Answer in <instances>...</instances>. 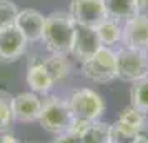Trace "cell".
I'll list each match as a JSON object with an SVG mask.
<instances>
[{
    "label": "cell",
    "mask_w": 148,
    "mask_h": 143,
    "mask_svg": "<svg viewBox=\"0 0 148 143\" xmlns=\"http://www.w3.org/2000/svg\"><path fill=\"white\" fill-rule=\"evenodd\" d=\"M75 34V22L68 12H52L45 17V25L42 32L43 45L50 53L57 55H70L72 42Z\"/></svg>",
    "instance_id": "cell-1"
},
{
    "label": "cell",
    "mask_w": 148,
    "mask_h": 143,
    "mask_svg": "<svg viewBox=\"0 0 148 143\" xmlns=\"http://www.w3.org/2000/svg\"><path fill=\"white\" fill-rule=\"evenodd\" d=\"M72 112L68 107L67 98H60V96H48L42 102V110L38 120L40 127L47 130L52 135H60L63 131H67L70 123H72Z\"/></svg>",
    "instance_id": "cell-2"
},
{
    "label": "cell",
    "mask_w": 148,
    "mask_h": 143,
    "mask_svg": "<svg viewBox=\"0 0 148 143\" xmlns=\"http://www.w3.org/2000/svg\"><path fill=\"white\" fill-rule=\"evenodd\" d=\"M116 78L133 83L148 77V52L121 47L116 52Z\"/></svg>",
    "instance_id": "cell-3"
},
{
    "label": "cell",
    "mask_w": 148,
    "mask_h": 143,
    "mask_svg": "<svg viewBox=\"0 0 148 143\" xmlns=\"http://www.w3.org/2000/svg\"><path fill=\"white\" fill-rule=\"evenodd\" d=\"M82 75L95 83H108L116 78V53L110 47H100L88 60L82 62Z\"/></svg>",
    "instance_id": "cell-4"
},
{
    "label": "cell",
    "mask_w": 148,
    "mask_h": 143,
    "mask_svg": "<svg viewBox=\"0 0 148 143\" xmlns=\"http://www.w3.org/2000/svg\"><path fill=\"white\" fill-rule=\"evenodd\" d=\"M70 112L75 118H82L85 122H97L100 120L103 112L107 108V103L92 88H77L67 98Z\"/></svg>",
    "instance_id": "cell-5"
},
{
    "label": "cell",
    "mask_w": 148,
    "mask_h": 143,
    "mask_svg": "<svg viewBox=\"0 0 148 143\" xmlns=\"http://www.w3.org/2000/svg\"><path fill=\"white\" fill-rule=\"evenodd\" d=\"M68 15L72 17L75 25L95 28L101 20L107 18L103 0H72Z\"/></svg>",
    "instance_id": "cell-6"
},
{
    "label": "cell",
    "mask_w": 148,
    "mask_h": 143,
    "mask_svg": "<svg viewBox=\"0 0 148 143\" xmlns=\"http://www.w3.org/2000/svg\"><path fill=\"white\" fill-rule=\"evenodd\" d=\"M121 43L123 47L148 52V15L136 14L130 20L123 22Z\"/></svg>",
    "instance_id": "cell-7"
},
{
    "label": "cell",
    "mask_w": 148,
    "mask_h": 143,
    "mask_svg": "<svg viewBox=\"0 0 148 143\" xmlns=\"http://www.w3.org/2000/svg\"><path fill=\"white\" fill-rule=\"evenodd\" d=\"M101 47L98 35L92 27H83V25H75V34H73V42L70 48V55L80 62L88 60L97 50Z\"/></svg>",
    "instance_id": "cell-8"
},
{
    "label": "cell",
    "mask_w": 148,
    "mask_h": 143,
    "mask_svg": "<svg viewBox=\"0 0 148 143\" xmlns=\"http://www.w3.org/2000/svg\"><path fill=\"white\" fill-rule=\"evenodd\" d=\"M28 42L17 27L0 30V63H14L27 50Z\"/></svg>",
    "instance_id": "cell-9"
},
{
    "label": "cell",
    "mask_w": 148,
    "mask_h": 143,
    "mask_svg": "<svg viewBox=\"0 0 148 143\" xmlns=\"http://www.w3.org/2000/svg\"><path fill=\"white\" fill-rule=\"evenodd\" d=\"M12 110L15 122H37L42 110V98L34 92H22L12 98Z\"/></svg>",
    "instance_id": "cell-10"
},
{
    "label": "cell",
    "mask_w": 148,
    "mask_h": 143,
    "mask_svg": "<svg viewBox=\"0 0 148 143\" xmlns=\"http://www.w3.org/2000/svg\"><path fill=\"white\" fill-rule=\"evenodd\" d=\"M43 25H45V17L38 10H35V8L18 10L17 20H15V27L20 30V34L25 37V40L28 43L40 42Z\"/></svg>",
    "instance_id": "cell-11"
},
{
    "label": "cell",
    "mask_w": 148,
    "mask_h": 143,
    "mask_svg": "<svg viewBox=\"0 0 148 143\" xmlns=\"http://www.w3.org/2000/svg\"><path fill=\"white\" fill-rule=\"evenodd\" d=\"M27 85L30 87V90L34 93H48L50 90L55 87L53 80L50 78V75L47 73V70L43 68L40 62V57H32L28 60V65H27Z\"/></svg>",
    "instance_id": "cell-12"
},
{
    "label": "cell",
    "mask_w": 148,
    "mask_h": 143,
    "mask_svg": "<svg viewBox=\"0 0 148 143\" xmlns=\"http://www.w3.org/2000/svg\"><path fill=\"white\" fill-rule=\"evenodd\" d=\"M43 68L47 70V73L50 75V78L53 80L55 85L63 83L70 75V62L67 60V55H57L50 53L48 57H42L40 58Z\"/></svg>",
    "instance_id": "cell-13"
},
{
    "label": "cell",
    "mask_w": 148,
    "mask_h": 143,
    "mask_svg": "<svg viewBox=\"0 0 148 143\" xmlns=\"http://www.w3.org/2000/svg\"><path fill=\"white\" fill-rule=\"evenodd\" d=\"M103 3L108 18L120 23L138 14V0H103Z\"/></svg>",
    "instance_id": "cell-14"
},
{
    "label": "cell",
    "mask_w": 148,
    "mask_h": 143,
    "mask_svg": "<svg viewBox=\"0 0 148 143\" xmlns=\"http://www.w3.org/2000/svg\"><path fill=\"white\" fill-rule=\"evenodd\" d=\"M121 30H123V23L112 20L108 17L95 27V32L98 35L101 47H110V48L116 43H121Z\"/></svg>",
    "instance_id": "cell-15"
},
{
    "label": "cell",
    "mask_w": 148,
    "mask_h": 143,
    "mask_svg": "<svg viewBox=\"0 0 148 143\" xmlns=\"http://www.w3.org/2000/svg\"><path fill=\"white\" fill-rule=\"evenodd\" d=\"M80 143H112V125L105 122H92L82 131Z\"/></svg>",
    "instance_id": "cell-16"
},
{
    "label": "cell",
    "mask_w": 148,
    "mask_h": 143,
    "mask_svg": "<svg viewBox=\"0 0 148 143\" xmlns=\"http://www.w3.org/2000/svg\"><path fill=\"white\" fill-rule=\"evenodd\" d=\"M130 105L148 115V77L132 83L130 88Z\"/></svg>",
    "instance_id": "cell-17"
},
{
    "label": "cell",
    "mask_w": 148,
    "mask_h": 143,
    "mask_svg": "<svg viewBox=\"0 0 148 143\" xmlns=\"http://www.w3.org/2000/svg\"><path fill=\"white\" fill-rule=\"evenodd\" d=\"M112 143H143L140 130L130 128L118 120L112 125Z\"/></svg>",
    "instance_id": "cell-18"
},
{
    "label": "cell",
    "mask_w": 148,
    "mask_h": 143,
    "mask_svg": "<svg viewBox=\"0 0 148 143\" xmlns=\"http://www.w3.org/2000/svg\"><path fill=\"white\" fill-rule=\"evenodd\" d=\"M147 116L143 112L140 110H136L135 107L132 105H128L127 108H123L120 112V115H118V122L123 123V125H127L130 128H135V130H141L145 125H147Z\"/></svg>",
    "instance_id": "cell-19"
},
{
    "label": "cell",
    "mask_w": 148,
    "mask_h": 143,
    "mask_svg": "<svg viewBox=\"0 0 148 143\" xmlns=\"http://www.w3.org/2000/svg\"><path fill=\"white\" fill-rule=\"evenodd\" d=\"M12 98L8 92L0 90V131L2 130H10L14 125V110H12Z\"/></svg>",
    "instance_id": "cell-20"
},
{
    "label": "cell",
    "mask_w": 148,
    "mask_h": 143,
    "mask_svg": "<svg viewBox=\"0 0 148 143\" xmlns=\"http://www.w3.org/2000/svg\"><path fill=\"white\" fill-rule=\"evenodd\" d=\"M18 7L14 0H0V30L15 27Z\"/></svg>",
    "instance_id": "cell-21"
},
{
    "label": "cell",
    "mask_w": 148,
    "mask_h": 143,
    "mask_svg": "<svg viewBox=\"0 0 148 143\" xmlns=\"http://www.w3.org/2000/svg\"><path fill=\"white\" fill-rule=\"evenodd\" d=\"M52 143H80V136L72 133L70 130H67L60 135H55V140Z\"/></svg>",
    "instance_id": "cell-22"
},
{
    "label": "cell",
    "mask_w": 148,
    "mask_h": 143,
    "mask_svg": "<svg viewBox=\"0 0 148 143\" xmlns=\"http://www.w3.org/2000/svg\"><path fill=\"white\" fill-rule=\"evenodd\" d=\"M0 143H20L17 138H15V135H12L8 130H2L0 131Z\"/></svg>",
    "instance_id": "cell-23"
},
{
    "label": "cell",
    "mask_w": 148,
    "mask_h": 143,
    "mask_svg": "<svg viewBox=\"0 0 148 143\" xmlns=\"http://www.w3.org/2000/svg\"><path fill=\"white\" fill-rule=\"evenodd\" d=\"M138 14L148 15V0H138Z\"/></svg>",
    "instance_id": "cell-24"
},
{
    "label": "cell",
    "mask_w": 148,
    "mask_h": 143,
    "mask_svg": "<svg viewBox=\"0 0 148 143\" xmlns=\"http://www.w3.org/2000/svg\"><path fill=\"white\" fill-rule=\"evenodd\" d=\"M140 133H141V138H143V143H148V123L140 130Z\"/></svg>",
    "instance_id": "cell-25"
}]
</instances>
